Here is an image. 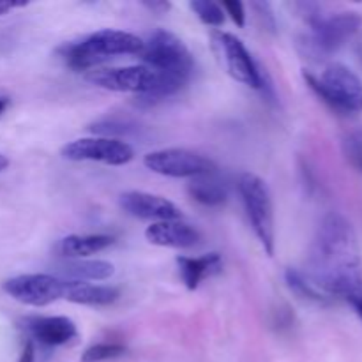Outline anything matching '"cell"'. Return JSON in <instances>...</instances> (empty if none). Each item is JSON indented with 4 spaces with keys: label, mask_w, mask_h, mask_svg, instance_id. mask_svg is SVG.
<instances>
[{
    "label": "cell",
    "mask_w": 362,
    "mask_h": 362,
    "mask_svg": "<svg viewBox=\"0 0 362 362\" xmlns=\"http://www.w3.org/2000/svg\"><path fill=\"white\" fill-rule=\"evenodd\" d=\"M308 274L332 299H343L362 320V264L354 226L345 216L331 212L315 235Z\"/></svg>",
    "instance_id": "cell-1"
},
{
    "label": "cell",
    "mask_w": 362,
    "mask_h": 362,
    "mask_svg": "<svg viewBox=\"0 0 362 362\" xmlns=\"http://www.w3.org/2000/svg\"><path fill=\"white\" fill-rule=\"evenodd\" d=\"M88 80L98 87L113 92H133L144 106L156 105L170 95L177 94L186 85L180 78L159 73L148 66H126L113 69H95Z\"/></svg>",
    "instance_id": "cell-2"
},
{
    "label": "cell",
    "mask_w": 362,
    "mask_h": 362,
    "mask_svg": "<svg viewBox=\"0 0 362 362\" xmlns=\"http://www.w3.org/2000/svg\"><path fill=\"white\" fill-rule=\"evenodd\" d=\"M141 49L144 41L138 35L115 28H103L81 41L64 45L59 52L67 66L85 71L117 55H140Z\"/></svg>",
    "instance_id": "cell-3"
},
{
    "label": "cell",
    "mask_w": 362,
    "mask_h": 362,
    "mask_svg": "<svg viewBox=\"0 0 362 362\" xmlns=\"http://www.w3.org/2000/svg\"><path fill=\"white\" fill-rule=\"evenodd\" d=\"M304 80L311 90L336 112H362V80L345 64H329L322 76L304 71Z\"/></svg>",
    "instance_id": "cell-4"
},
{
    "label": "cell",
    "mask_w": 362,
    "mask_h": 362,
    "mask_svg": "<svg viewBox=\"0 0 362 362\" xmlns=\"http://www.w3.org/2000/svg\"><path fill=\"white\" fill-rule=\"evenodd\" d=\"M239 193L246 209L247 219L255 235L260 240L262 247L269 257L274 255L276 230H274V207L269 186L264 179L255 173L246 172L239 177Z\"/></svg>",
    "instance_id": "cell-5"
},
{
    "label": "cell",
    "mask_w": 362,
    "mask_h": 362,
    "mask_svg": "<svg viewBox=\"0 0 362 362\" xmlns=\"http://www.w3.org/2000/svg\"><path fill=\"white\" fill-rule=\"evenodd\" d=\"M140 57L145 66L159 73L180 78L186 83L194 69V59L182 39L163 28L152 32L147 41H144Z\"/></svg>",
    "instance_id": "cell-6"
},
{
    "label": "cell",
    "mask_w": 362,
    "mask_h": 362,
    "mask_svg": "<svg viewBox=\"0 0 362 362\" xmlns=\"http://www.w3.org/2000/svg\"><path fill=\"white\" fill-rule=\"evenodd\" d=\"M311 25V37L308 39L311 52L317 55H332L341 49L362 27V16L354 11H343V13L317 14Z\"/></svg>",
    "instance_id": "cell-7"
},
{
    "label": "cell",
    "mask_w": 362,
    "mask_h": 362,
    "mask_svg": "<svg viewBox=\"0 0 362 362\" xmlns=\"http://www.w3.org/2000/svg\"><path fill=\"white\" fill-rule=\"evenodd\" d=\"M67 279L55 274H21L4 283V292L14 300L27 306L45 308L48 304L66 299Z\"/></svg>",
    "instance_id": "cell-8"
},
{
    "label": "cell",
    "mask_w": 362,
    "mask_h": 362,
    "mask_svg": "<svg viewBox=\"0 0 362 362\" xmlns=\"http://www.w3.org/2000/svg\"><path fill=\"white\" fill-rule=\"evenodd\" d=\"M67 161H92L108 166H124L133 161L134 151L127 141L120 138H78L69 141L60 151Z\"/></svg>",
    "instance_id": "cell-9"
},
{
    "label": "cell",
    "mask_w": 362,
    "mask_h": 362,
    "mask_svg": "<svg viewBox=\"0 0 362 362\" xmlns=\"http://www.w3.org/2000/svg\"><path fill=\"white\" fill-rule=\"evenodd\" d=\"M144 165L158 175L175 179H194L216 172V165L211 159L187 148H161L148 152L144 158Z\"/></svg>",
    "instance_id": "cell-10"
},
{
    "label": "cell",
    "mask_w": 362,
    "mask_h": 362,
    "mask_svg": "<svg viewBox=\"0 0 362 362\" xmlns=\"http://www.w3.org/2000/svg\"><path fill=\"white\" fill-rule=\"evenodd\" d=\"M214 39L216 45L221 49L223 60H225L230 76L239 83L262 90L265 87V78L246 45L237 35L228 34V32H218V34H214Z\"/></svg>",
    "instance_id": "cell-11"
},
{
    "label": "cell",
    "mask_w": 362,
    "mask_h": 362,
    "mask_svg": "<svg viewBox=\"0 0 362 362\" xmlns=\"http://www.w3.org/2000/svg\"><path fill=\"white\" fill-rule=\"evenodd\" d=\"M120 207L124 212L138 219L147 221H175L182 218V211L173 202L166 200L159 194L145 193V191H126L119 198Z\"/></svg>",
    "instance_id": "cell-12"
},
{
    "label": "cell",
    "mask_w": 362,
    "mask_h": 362,
    "mask_svg": "<svg viewBox=\"0 0 362 362\" xmlns=\"http://www.w3.org/2000/svg\"><path fill=\"white\" fill-rule=\"evenodd\" d=\"M23 327L32 339L45 346L67 345L78 336L76 324L67 317H28Z\"/></svg>",
    "instance_id": "cell-13"
},
{
    "label": "cell",
    "mask_w": 362,
    "mask_h": 362,
    "mask_svg": "<svg viewBox=\"0 0 362 362\" xmlns=\"http://www.w3.org/2000/svg\"><path fill=\"white\" fill-rule=\"evenodd\" d=\"M145 239L159 247H173V250H189L200 243V232L187 223L175 221L151 223L145 230Z\"/></svg>",
    "instance_id": "cell-14"
},
{
    "label": "cell",
    "mask_w": 362,
    "mask_h": 362,
    "mask_svg": "<svg viewBox=\"0 0 362 362\" xmlns=\"http://www.w3.org/2000/svg\"><path fill=\"white\" fill-rule=\"evenodd\" d=\"M179 276L187 290H197L205 279L218 276L223 271V258L219 253H207L198 258L177 257Z\"/></svg>",
    "instance_id": "cell-15"
},
{
    "label": "cell",
    "mask_w": 362,
    "mask_h": 362,
    "mask_svg": "<svg viewBox=\"0 0 362 362\" xmlns=\"http://www.w3.org/2000/svg\"><path fill=\"white\" fill-rule=\"evenodd\" d=\"M113 244V237L105 233H87V235H67L59 240L55 251L67 260H83L90 255L101 253Z\"/></svg>",
    "instance_id": "cell-16"
},
{
    "label": "cell",
    "mask_w": 362,
    "mask_h": 362,
    "mask_svg": "<svg viewBox=\"0 0 362 362\" xmlns=\"http://www.w3.org/2000/svg\"><path fill=\"white\" fill-rule=\"evenodd\" d=\"M113 272L115 267L106 260H67L66 264L59 265L55 276L67 281L90 283L110 279Z\"/></svg>",
    "instance_id": "cell-17"
},
{
    "label": "cell",
    "mask_w": 362,
    "mask_h": 362,
    "mask_svg": "<svg viewBox=\"0 0 362 362\" xmlns=\"http://www.w3.org/2000/svg\"><path fill=\"white\" fill-rule=\"evenodd\" d=\"M119 288L110 285H95V283L69 281L66 292V300L83 306H108L119 299Z\"/></svg>",
    "instance_id": "cell-18"
},
{
    "label": "cell",
    "mask_w": 362,
    "mask_h": 362,
    "mask_svg": "<svg viewBox=\"0 0 362 362\" xmlns=\"http://www.w3.org/2000/svg\"><path fill=\"white\" fill-rule=\"evenodd\" d=\"M187 193L200 205L219 207L228 198V187H226L225 180L216 175V172H211L191 179L189 186H187Z\"/></svg>",
    "instance_id": "cell-19"
},
{
    "label": "cell",
    "mask_w": 362,
    "mask_h": 362,
    "mask_svg": "<svg viewBox=\"0 0 362 362\" xmlns=\"http://www.w3.org/2000/svg\"><path fill=\"white\" fill-rule=\"evenodd\" d=\"M285 279L288 288L292 290L296 296H299L300 299L310 300V303L318 304V306H331V304L336 303V299L327 296V293L311 279V276L308 274L306 271L288 269V271L285 272Z\"/></svg>",
    "instance_id": "cell-20"
},
{
    "label": "cell",
    "mask_w": 362,
    "mask_h": 362,
    "mask_svg": "<svg viewBox=\"0 0 362 362\" xmlns=\"http://www.w3.org/2000/svg\"><path fill=\"white\" fill-rule=\"evenodd\" d=\"M136 129V124L127 119H120V117H105V119L98 120V122H94L90 126L92 133L101 134L103 138L115 136V134L126 136V134L134 133Z\"/></svg>",
    "instance_id": "cell-21"
},
{
    "label": "cell",
    "mask_w": 362,
    "mask_h": 362,
    "mask_svg": "<svg viewBox=\"0 0 362 362\" xmlns=\"http://www.w3.org/2000/svg\"><path fill=\"white\" fill-rule=\"evenodd\" d=\"M189 7L197 14L198 20L209 27H221L225 23V11L221 4L211 2V0H193L189 2Z\"/></svg>",
    "instance_id": "cell-22"
},
{
    "label": "cell",
    "mask_w": 362,
    "mask_h": 362,
    "mask_svg": "<svg viewBox=\"0 0 362 362\" xmlns=\"http://www.w3.org/2000/svg\"><path fill=\"white\" fill-rule=\"evenodd\" d=\"M126 354V346L120 343H95L81 354V362H103L112 361Z\"/></svg>",
    "instance_id": "cell-23"
},
{
    "label": "cell",
    "mask_w": 362,
    "mask_h": 362,
    "mask_svg": "<svg viewBox=\"0 0 362 362\" xmlns=\"http://www.w3.org/2000/svg\"><path fill=\"white\" fill-rule=\"evenodd\" d=\"M343 152L350 165L362 172V127L346 134L343 140Z\"/></svg>",
    "instance_id": "cell-24"
},
{
    "label": "cell",
    "mask_w": 362,
    "mask_h": 362,
    "mask_svg": "<svg viewBox=\"0 0 362 362\" xmlns=\"http://www.w3.org/2000/svg\"><path fill=\"white\" fill-rule=\"evenodd\" d=\"M221 7L225 11V14H228L232 18V21L237 27H244L246 25V9H244L243 2H221Z\"/></svg>",
    "instance_id": "cell-25"
},
{
    "label": "cell",
    "mask_w": 362,
    "mask_h": 362,
    "mask_svg": "<svg viewBox=\"0 0 362 362\" xmlns=\"http://www.w3.org/2000/svg\"><path fill=\"white\" fill-rule=\"evenodd\" d=\"M144 6L156 14H166L172 9V4L165 2V0H163V2H144Z\"/></svg>",
    "instance_id": "cell-26"
},
{
    "label": "cell",
    "mask_w": 362,
    "mask_h": 362,
    "mask_svg": "<svg viewBox=\"0 0 362 362\" xmlns=\"http://www.w3.org/2000/svg\"><path fill=\"white\" fill-rule=\"evenodd\" d=\"M34 357H35L34 343L28 339V341L23 345V350H21V356L20 359H18V362H34Z\"/></svg>",
    "instance_id": "cell-27"
},
{
    "label": "cell",
    "mask_w": 362,
    "mask_h": 362,
    "mask_svg": "<svg viewBox=\"0 0 362 362\" xmlns=\"http://www.w3.org/2000/svg\"><path fill=\"white\" fill-rule=\"evenodd\" d=\"M25 6H27V2H4V0H0V16L11 13L13 9H20V7Z\"/></svg>",
    "instance_id": "cell-28"
},
{
    "label": "cell",
    "mask_w": 362,
    "mask_h": 362,
    "mask_svg": "<svg viewBox=\"0 0 362 362\" xmlns=\"http://www.w3.org/2000/svg\"><path fill=\"white\" fill-rule=\"evenodd\" d=\"M7 166H9V159H7V156H4L2 152H0V173H2Z\"/></svg>",
    "instance_id": "cell-29"
},
{
    "label": "cell",
    "mask_w": 362,
    "mask_h": 362,
    "mask_svg": "<svg viewBox=\"0 0 362 362\" xmlns=\"http://www.w3.org/2000/svg\"><path fill=\"white\" fill-rule=\"evenodd\" d=\"M7 105H9V101H7L6 98H0V115H2V113L6 112Z\"/></svg>",
    "instance_id": "cell-30"
}]
</instances>
